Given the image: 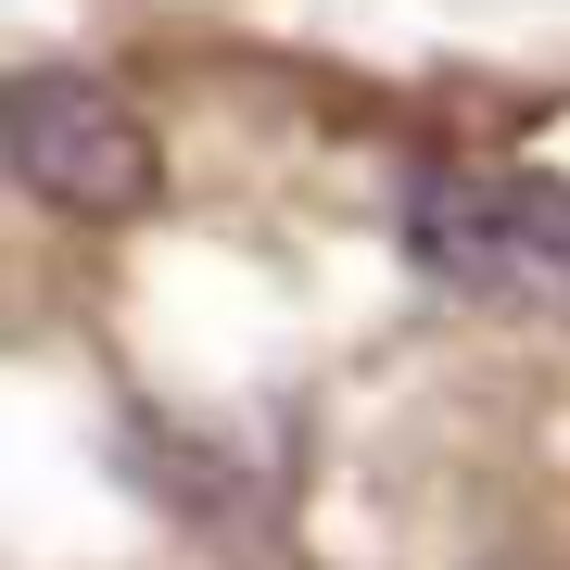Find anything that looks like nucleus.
Masks as SVG:
<instances>
[{
  "instance_id": "f257e3e1",
  "label": "nucleus",
  "mask_w": 570,
  "mask_h": 570,
  "mask_svg": "<svg viewBox=\"0 0 570 570\" xmlns=\"http://www.w3.org/2000/svg\"><path fill=\"white\" fill-rule=\"evenodd\" d=\"M406 266L431 292L482 317H520V330H570V178L546 165H431L406 178Z\"/></svg>"
},
{
  "instance_id": "f03ea898",
  "label": "nucleus",
  "mask_w": 570,
  "mask_h": 570,
  "mask_svg": "<svg viewBox=\"0 0 570 570\" xmlns=\"http://www.w3.org/2000/svg\"><path fill=\"white\" fill-rule=\"evenodd\" d=\"M0 127H13V178L39 190L51 216L115 228V216H140L153 190H165V140H153V115L127 102L115 77L26 63V77H13V102H0Z\"/></svg>"
},
{
  "instance_id": "7ed1b4c3",
  "label": "nucleus",
  "mask_w": 570,
  "mask_h": 570,
  "mask_svg": "<svg viewBox=\"0 0 570 570\" xmlns=\"http://www.w3.org/2000/svg\"><path fill=\"white\" fill-rule=\"evenodd\" d=\"M228 570H292V558H228Z\"/></svg>"
}]
</instances>
